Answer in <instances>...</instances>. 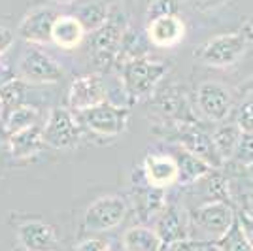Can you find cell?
I'll use <instances>...</instances> for the list:
<instances>
[{
	"label": "cell",
	"mask_w": 253,
	"mask_h": 251,
	"mask_svg": "<svg viewBox=\"0 0 253 251\" xmlns=\"http://www.w3.org/2000/svg\"><path fill=\"white\" fill-rule=\"evenodd\" d=\"M8 147H10V153L15 159H31L34 155H38L45 147L42 126L34 125L25 128V130H19L15 134H10L8 136Z\"/></svg>",
	"instance_id": "44dd1931"
},
{
	"label": "cell",
	"mask_w": 253,
	"mask_h": 251,
	"mask_svg": "<svg viewBox=\"0 0 253 251\" xmlns=\"http://www.w3.org/2000/svg\"><path fill=\"white\" fill-rule=\"evenodd\" d=\"M104 2H110V4H112V2H117V0H104Z\"/></svg>",
	"instance_id": "60d3db41"
},
{
	"label": "cell",
	"mask_w": 253,
	"mask_h": 251,
	"mask_svg": "<svg viewBox=\"0 0 253 251\" xmlns=\"http://www.w3.org/2000/svg\"><path fill=\"white\" fill-rule=\"evenodd\" d=\"M146 15H148L146 21L161 15H179V2L178 0H151L148 4Z\"/></svg>",
	"instance_id": "f546056e"
},
{
	"label": "cell",
	"mask_w": 253,
	"mask_h": 251,
	"mask_svg": "<svg viewBox=\"0 0 253 251\" xmlns=\"http://www.w3.org/2000/svg\"><path fill=\"white\" fill-rule=\"evenodd\" d=\"M130 25L125 8L117 2L110 4V13L96 31L89 32V61L95 72L112 74L117 68V53L126 27Z\"/></svg>",
	"instance_id": "6da1fadb"
},
{
	"label": "cell",
	"mask_w": 253,
	"mask_h": 251,
	"mask_svg": "<svg viewBox=\"0 0 253 251\" xmlns=\"http://www.w3.org/2000/svg\"><path fill=\"white\" fill-rule=\"evenodd\" d=\"M211 144L215 147L219 159L225 163H229L236 151V146L242 138V130L240 126L236 125L234 121H223V123H217L215 128L211 130Z\"/></svg>",
	"instance_id": "603a6c76"
},
{
	"label": "cell",
	"mask_w": 253,
	"mask_h": 251,
	"mask_svg": "<svg viewBox=\"0 0 253 251\" xmlns=\"http://www.w3.org/2000/svg\"><path fill=\"white\" fill-rule=\"evenodd\" d=\"M165 251H221L215 242H199V240H183L178 244L167 246Z\"/></svg>",
	"instance_id": "1f68e13d"
},
{
	"label": "cell",
	"mask_w": 253,
	"mask_h": 251,
	"mask_svg": "<svg viewBox=\"0 0 253 251\" xmlns=\"http://www.w3.org/2000/svg\"><path fill=\"white\" fill-rule=\"evenodd\" d=\"M151 42H149L148 34L144 29H134L132 25L126 27L123 40L119 45V53H117V64L130 61V59H140V57H149L151 53ZM117 70V68H116Z\"/></svg>",
	"instance_id": "cb8c5ba5"
},
{
	"label": "cell",
	"mask_w": 253,
	"mask_h": 251,
	"mask_svg": "<svg viewBox=\"0 0 253 251\" xmlns=\"http://www.w3.org/2000/svg\"><path fill=\"white\" fill-rule=\"evenodd\" d=\"M134 206H136L138 217L144 223H149V221L155 223L159 213L167 206L165 191L151 187V185H148V181L144 179V183L136 185V189H134Z\"/></svg>",
	"instance_id": "ffe728a7"
},
{
	"label": "cell",
	"mask_w": 253,
	"mask_h": 251,
	"mask_svg": "<svg viewBox=\"0 0 253 251\" xmlns=\"http://www.w3.org/2000/svg\"><path fill=\"white\" fill-rule=\"evenodd\" d=\"M229 163H236L240 167H248L250 163H253V134H244L236 146V151Z\"/></svg>",
	"instance_id": "4dcf8cb0"
},
{
	"label": "cell",
	"mask_w": 253,
	"mask_h": 251,
	"mask_svg": "<svg viewBox=\"0 0 253 251\" xmlns=\"http://www.w3.org/2000/svg\"><path fill=\"white\" fill-rule=\"evenodd\" d=\"M252 45L253 23L246 19L232 32L217 34V36H211L210 40L202 42L193 51V57H195V61L211 66V68H229V66L240 63Z\"/></svg>",
	"instance_id": "7a4b0ae2"
},
{
	"label": "cell",
	"mask_w": 253,
	"mask_h": 251,
	"mask_svg": "<svg viewBox=\"0 0 253 251\" xmlns=\"http://www.w3.org/2000/svg\"><path fill=\"white\" fill-rule=\"evenodd\" d=\"M108 251H125V250L121 248V244H119V246H116V244H110V248H108Z\"/></svg>",
	"instance_id": "ab89813d"
},
{
	"label": "cell",
	"mask_w": 253,
	"mask_h": 251,
	"mask_svg": "<svg viewBox=\"0 0 253 251\" xmlns=\"http://www.w3.org/2000/svg\"><path fill=\"white\" fill-rule=\"evenodd\" d=\"M146 2H148V4H149V2H151V0H146Z\"/></svg>",
	"instance_id": "b9f144b4"
},
{
	"label": "cell",
	"mask_w": 253,
	"mask_h": 251,
	"mask_svg": "<svg viewBox=\"0 0 253 251\" xmlns=\"http://www.w3.org/2000/svg\"><path fill=\"white\" fill-rule=\"evenodd\" d=\"M153 225L165 248L178 244V242L189 240V215H187V208L183 202L167 200V206L159 213Z\"/></svg>",
	"instance_id": "5bb4252c"
},
{
	"label": "cell",
	"mask_w": 253,
	"mask_h": 251,
	"mask_svg": "<svg viewBox=\"0 0 253 251\" xmlns=\"http://www.w3.org/2000/svg\"><path fill=\"white\" fill-rule=\"evenodd\" d=\"M144 31L148 34L153 47L169 49V47H176L178 43L183 42L187 27L179 15H161V17L146 21Z\"/></svg>",
	"instance_id": "e0dca14e"
},
{
	"label": "cell",
	"mask_w": 253,
	"mask_h": 251,
	"mask_svg": "<svg viewBox=\"0 0 253 251\" xmlns=\"http://www.w3.org/2000/svg\"><path fill=\"white\" fill-rule=\"evenodd\" d=\"M236 217H238V223H240V227H242L246 238H248V242L252 244V248H253V219L250 215H246L244 211H236Z\"/></svg>",
	"instance_id": "d590c367"
},
{
	"label": "cell",
	"mask_w": 253,
	"mask_h": 251,
	"mask_svg": "<svg viewBox=\"0 0 253 251\" xmlns=\"http://www.w3.org/2000/svg\"><path fill=\"white\" fill-rule=\"evenodd\" d=\"M172 146H174L172 155H174L176 163H178V185L179 187H189V185L197 183V181L202 179L204 176H208L211 170H217V168H211L204 159L189 153L187 149L176 146V144H172Z\"/></svg>",
	"instance_id": "ac0fdd59"
},
{
	"label": "cell",
	"mask_w": 253,
	"mask_h": 251,
	"mask_svg": "<svg viewBox=\"0 0 253 251\" xmlns=\"http://www.w3.org/2000/svg\"><path fill=\"white\" fill-rule=\"evenodd\" d=\"M0 59H2V55H0Z\"/></svg>",
	"instance_id": "7bdbcfd3"
},
{
	"label": "cell",
	"mask_w": 253,
	"mask_h": 251,
	"mask_svg": "<svg viewBox=\"0 0 253 251\" xmlns=\"http://www.w3.org/2000/svg\"><path fill=\"white\" fill-rule=\"evenodd\" d=\"M244 170H246V176L250 179H253V163H250L248 167H244Z\"/></svg>",
	"instance_id": "f35d334b"
},
{
	"label": "cell",
	"mask_w": 253,
	"mask_h": 251,
	"mask_svg": "<svg viewBox=\"0 0 253 251\" xmlns=\"http://www.w3.org/2000/svg\"><path fill=\"white\" fill-rule=\"evenodd\" d=\"M142 176L151 187L169 191L178 185V163L172 153H148L142 161Z\"/></svg>",
	"instance_id": "2e32d148"
},
{
	"label": "cell",
	"mask_w": 253,
	"mask_h": 251,
	"mask_svg": "<svg viewBox=\"0 0 253 251\" xmlns=\"http://www.w3.org/2000/svg\"><path fill=\"white\" fill-rule=\"evenodd\" d=\"M189 240L217 242L236 221V208L225 202H208L187 208Z\"/></svg>",
	"instance_id": "277c9868"
},
{
	"label": "cell",
	"mask_w": 253,
	"mask_h": 251,
	"mask_svg": "<svg viewBox=\"0 0 253 251\" xmlns=\"http://www.w3.org/2000/svg\"><path fill=\"white\" fill-rule=\"evenodd\" d=\"M27 87L29 84L21 78H10L0 84V121L4 123L6 117L27 104Z\"/></svg>",
	"instance_id": "d4e9b609"
},
{
	"label": "cell",
	"mask_w": 253,
	"mask_h": 251,
	"mask_svg": "<svg viewBox=\"0 0 253 251\" xmlns=\"http://www.w3.org/2000/svg\"><path fill=\"white\" fill-rule=\"evenodd\" d=\"M59 15L61 13L55 6H34L23 15L17 25V36L29 45H51V31Z\"/></svg>",
	"instance_id": "4fadbf2b"
},
{
	"label": "cell",
	"mask_w": 253,
	"mask_h": 251,
	"mask_svg": "<svg viewBox=\"0 0 253 251\" xmlns=\"http://www.w3.org/2000/svg\"><path fill=\"white\" fill-rule=\"evenodd\" d=\"M128 213V204L119 195H104L93 200L84 215L85 230L91 232H106L114 230L125 221Z\"/></svg>",
	"instance_id": "30bf717a"
},
{
	"label": "cell",
	"mask_w": 253,
	"mask_h": 251,
	"mask_svg": "<svg viewBox=\"0 0 253 251\" xmlns=\"http://www.w3.org/2000/svg\"><path fill=\"white\" fill-rule=\"evenodd\" d=\"M110 244L112 242L108 240H102V238H85V240H82L78 246H76L74 251H108V248H110Z\"/></svg>",
	"instance_id": "836d02e7"
},
{
	"label": "cell",
	"mask_w": 253,
	"mask_h": 251,
	"mask_svg": "<svg viewBox=\"0 0 253 251\" xmlns=\"http://www.w3.org/2000/svg\"><path fill=\"white\" fill-rule=\"evenodd\" d=\"M195 104L201 115L213 125L229 119L234 108V96L227 85L219 82H202L195 93Z\"/></svg>",
	"instance_id": "8fae6325"
},
{
	"label": "cell",
	"mask_w": 253,
	"mask_h": 251,
	"mask_svg": "<svg viewBox=\"0 0 253 251\" xmlns=\"http://www.w3.org/2000/svg\"><path fill=\"white\" fill-rule=\"evenodd\" d=\"M80 125L91 134L102 138H116L123 134L128 126L130 108L128 106H117L112 102H102L91 110H85L76 114Z\"/></svg>",
	"instance_id": "5b68a950"
},
{
	"label": "cell",
	"mask_w": 253,
	"mask_h": 251,
	"mask_svg": "<svg viewBox=\"0 0 253 251\" xmlns=\"http://www.w3.org/2000/svg\"><path fill=\"white\" fill-rule=\"evenodd\" d=\"M15 234L27 251H59L57 232L42 219L25 217L15 225Z\"/></svg>",
	"instance_id": "9a60e30c"
},
{
	"label": "cell",
	"mask_w": 253,
	"mask_h": 251,
	"mask_svg": "<svg viewBox=\"0 0 253 251\" xmlns=\"http://www.w3.org/2000/svg\"><path fill=\"white\" fill-rule=\"evenodd\" d=\"M236 91L242 94L244 98H246V96H253V76H250L246 82H242V84L238 85Z\"/></svg>",
	"instance_id": "8d00e7d4"
},
{
	"label": "cell",
	"mask_w": 253,
	"mask_h": 251,
	"mask_svg": "<svg viewBox=\"0 0 253 251\" xmlns=\"http://www.w3.org/2000/svg\"><path fill=\"white\" fill-rule=\"evenodd\" d=\"M55 6H70V4H76L78 0H51Z\"/></svg>",
	"instance_id": "74e56055"
},
{
	"label": "cell",
	"mask_w": 253,
	"mask_h": 251,
	"mask_svg": "<svg viewBox=\"0 0 253 251\" xmlns=\"http://www.w3.org/2000/svg\"><path fill=\"white\" fill-rule=\"evenodd\" d=\"M167 74L169 64L151 57L130 59L117 64V78L121 80L128 102L151 98V94L157 91Z\"/></svg>",
	"instance_id": "3957f363"
},
{
	"label": "cell",
	"mask_w": 253,
	"mask_h": 251,
	"mask_svg": "<svg viewBox=\"0 0 253 251\" xmlns=\"http://www.w3.org/2000/svg\"><path fill=\"white\" fill-rule=\"evenodd\" d=\"M215 244L219 246L221 251H253L252 244L248 242L242 227H240V223H238V217L232 223L231 229L227 230Z\"/></svg>",
	"instance_id": "83f0119b"
},
{
	"label": "cell",
	"mask_w": 253,
	"mask_h": 251,
	"mask_svg": "<svg viewBox=\"0 0 253 251\" xmlns=\"http://www.w3.org/2000/svg\"><path fill=\"white\" fill-rule=\"evenodd\" d=\"M234 123L240 126L244 134H253V96H246L236 108Z\"/></svg>",
	"instance_id": "f1b7e54d"
},
{
	"label": "cell",
	"mask_w": 253,
	"mask_h": 251,
	"mask_svg": "<svg viewBox=\"0 0 253 251\" xmlns=\"http://www.w3.org/2000/svg\"><path fill=\"white\" fill-rule=\"evenodd\" d=\"M40 125V110L36 106L25 104L17 110H13L6 121H4V134L10 136V134H15L19 130H25L29 126Z\"/></svg>",
	"instance_id": "4316f807"
},
{
	"label": "cell",
	"mask_w": 253,
	"mask_h": 251,
	"mask_svg": "<svg viewBox=\"0 0 253 251\" xmlns=\"http://www.w3.org/2000/svg\"><path fill=\"white\" fill-rule=\"evenodd\" d=\"M185 2L199 13H210V11H215L217 8L225 6L231 0H185Z\"/></svg>",
	"instance_id": "d6a6232c"
},
{
	"label": "cell",
	"mask_w": 253,
	"mask_h": 251,
	"mask_svg": "<svg viewBox=\"0 0 253 251\" xmlns=\"http://www.w3.org/2000/svg\"><path fill=\"white\" fill-rule=\"evenodd\" d=\"M45 146L57 151H72L84 138V126L68 108H53L42 125Z\"/></svg>",
	"instance_id": "8992f818"
},
{
	"label": "cell",
	"mask_w": 253,
	"mask_h": 251,
	"mask_svg": "<svg viewBox=\"0 0 253 251\" xmlns=\"http://www.w3.org/2000/svg\"><path fill=\"white\" fill-rule=\"evenodd\" d=\"M13 40H15L13 31H11L10 27H6V25H0V55H4L10 49L11 45H13Z\"/></svg>",
	"instance_id": "e575fe53"
},
{
	"label": "cell",
	"mask_w": 253,
	"mask_h": 251,
	"mask_svg": "<svg viewBox=\"0 0 253 251\" xmlns=\"http://www.w3.org/2000/svg\"><path fill=\"white\" fill-rule=\"evenodd\" d=\"M108 13H110V2H104V0H78L72 15L84 25L85 32H93L108 19Z\"/></svg>",
	"instance_id": "484cf974"
},
{
	"label": "cell",
	"mask_w": 253,
	"mask_h": 251,
	"mask_svg": "<svg viewBox=\"0 0 253 251\" xmlns=\"http://www.w3.org/2000/svg\"><path fill=\"white\" fill-rule=\"evenodd\" d=\"M172 144L187 149L189 153L204 159L211 168H223V161L219 159L215 147L211 144V136L199 126V123H179V125H167L165 132ZM165 136V138H167Z\"/></svg>",
	"instance_id": "9c48e42d"
},
{
	"label": "cell",
	"mask_w": 253,
	"mask_h": 251,
	"mask_svg": "<svg viewBox=\"0 0 253 251\" xmlns=\"http://www.w3.org/2000/svg\"><path fill=\"white\" fill-rule=\"evenodd\" d=\"M121 248L125 251H165V244L155 229L148 225H136L123 232Z\"/></svg>",
	"instance_id": "7402d4cb"
},
{
	"label": "cell",
	"mask_w": 253,
	"mask_h": 251,
	"mask_svg": "<svg viewBox=\"0 0 253 251\" xmlns=\"http://www.w3.org/2000/svg\"><path fill=\"white\" fill-rule=\"evenodd\" d=\"M153 108L159 117L167 125H179V123H199L193 106L187 96L185 87L179 84L159 85L157 91L151 94Z\"/></svg>",
	"instance_id": "52a82bcc"
},
{
	"label": "cell",
	"mask_w": 253,
	"mask_h": 251,
	"mask_svg": "<svg viewBox=\"0 0 253 251\" xmlns=\"http://www.w3.org/2000/svg\"><path fill=\"white\" fill-rule=\"evenodd\" d=\"M108 102V84L98 72L84 74L76 78L66 93V108L72 114L91 110L95 106Z\"/></svg>",
	"instance_id": "7c38bea8"
},
{
	"label": "cell",
	"mask_w": 253,
	"mask_h": 251,
	"mask_svg": "<svg viewBox=\"0 0 253 251\" xmlns=\"http://www.w3.org/2000/svg\"><path fill=\"white\" fill-rule=\"evenodd\" d=\"M17 78H21L29 85L61 84L64 78V70L40 45H29L23 51L17 64Z\"/></svg>",
	"instance_id": "ba28073f"
},
{
	"label": "cell",
	"mask_w": 253,
	"mask_h": 251,
	"mask_svg": "<svg viewBox=\"0 0 253 251\" xmlns=\"http://www.w3.org/2000/svg\"><path fill=\"white\" fill-rule=\"evenodd\" d=\"M85 32L84 25L76 19L74 15H59L57 21L53 25L51 31V45H57L59 49L70 51V49H78L84 43Z\"/></svg>",
	"instance_id": "d6986e66"
}]
</instances>
